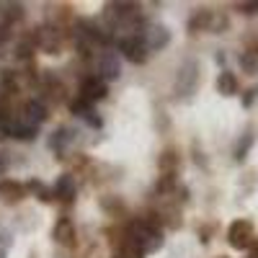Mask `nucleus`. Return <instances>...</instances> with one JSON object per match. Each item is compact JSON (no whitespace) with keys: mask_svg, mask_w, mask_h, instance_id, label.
Returning <instances> with one entry per match:
<instances>
[{"mask_svg":"<svg viewBox=\"0 0 258 258\" xmlns=\"http://www.w3.org/2000/svg\"><path fill=\"white\" fill-rule=\"evenodd\" d=\"M176 165H178V158H176L173 150H170V153H163V158H160V170L163 173H176Z\"/></svg>","mask_w":258,"mask_h":258,"instance_id":"nucleus-16","label":"nucleus"},{"mask_svg":"<svg viewBox=\"0 0 258 258\" xmlns=\"http://www.w3.org/2000/svg\"><path fill=\"white\" fill-rule=\"evenodd\" d=\"M36 199H39V202H47V204H49V202L54 199V194H52L49 188H39V194H36Z\"/></svg>","mask_w":258,"mask_h":258,"instance_id":"nucleus-21","label":"nucleus"},{"mask_svg":"<svg viewBox=\"0 0 258 258\" xmlns=\"http://www.w3.org/2000/svg\"><path fill=\"white\" fill-rule=\"evenodd\" d=\"M3 16L8 21H18V18H24V6H18V3H8L3 6Z\"/></svg>","mask_w":258,"mask_h":258,"instance_id":"nucleus-19","label":"nucleus"},{"mask_svg":"<svg viewBox=\"0 0 258 258\" xmlns=\"http://www.w3.org/2000/svg\"><path fill=\"white\" fill-rule=\"evenodd\" d=\"M197 62H186L183 68H181V75H178V83H176V93L178 96H186L194 91V85H197Z\"/></svg>","mask_w":258,"mask_h":258,"instance_id":"nucleus-7","label":"nucleus"},{"mask_svg":"<svg viewBox=\"0 0 258 258\" xmlns=\"http://www.w3.org/2000/svg\"><path fill=\"white\" fill-rule=\"evenodd\" d=\"M121 75V59L116 52H106L98 62V78L103 83H111V80H119Z\"/></svg>","mask_w":258,"mask_h":258,"instance_id":"nucleus-6","label":"nucleus"},{"mask_svg":"<svg viewBox=\"0 0 258 258\" xmlns=\"http://www.w3.org/2000/svg\"><path fill=\"white\" fill-rule=\"evenodd\" d=\"M0 197H3L6 202H21L26 197V186L13 181V178H3L0 181Z\"/></svg>","mask_w":258,"mask_h":258,"instance_id":"nucleus-12","label":"nucleus"},{"mask_svg":"<svg viewBox=\"0 0 258 258\" xmlns=\"http://www.w3.org/2000/svg\"><path fill=\"white\" fill-rule=\"evenodd\" d=\"M114 258H121V255H114Z\"/></svg>","mask_w":258,"mask_h":258,"instance_id":"nucleus-24","label":"nucleus"},{"mask_svg":"<svg viewBox=\"0 0 258 258\" xmlns=\"http://www.w3.org/2000/svg\"><path fill=\"white\" fill-rule=\"evenodd\" d=\"M52 194H54L57 199H62V202H73V199H75V194H78V183H75V178H73L70 173H62V176L57 178Z\"/></svg>","mask_w":258,"mask_h":258,"instance_id":"nucleus-10","label":"nucleus"},{"mask_svg":"<svg viewBox=\"0 0 258 258\" xmlns=\"http://www.w3.org/2000/svg\"><path fill=\"white\" fill-rule=\"evenodd\" d=\"M119 52L135 64H142L147 59V47L142 41V34H126L121 41H119Z\"/></svg>","mask_w":258,"mask_h":258,"instance_id":"nucleus-2","label":"nucleus"},{"mask_svg":"<svg viewBox=\"0 0 258 258\" xmlns=\"http://www.w3.org/2000/svg\"><path fill=\"white\" fill-rule=\"evenodd\" d=\"M238 8H240L243 13H255V11H258V3H238Z\"/></svg>","mask_w":258,"mask_h":258,"instance_id":"nucleus-22","label":"nucleus"},{"mask_svg":"<svg viewBox=\"0 0 258 258\" xmlns=\"http://www.w3.org/2000/svg\"><path fill=\"white\" fill-rule=\"evenodd\" d=\"M227 240L232 248H238V250H245L255 243L253 238V225L248 220H238V222H232L230 225V232H227Z\"/></svg>","mask_w":258,"mask_h":258,"instance_id":"nucleus-3","label":"nucleus"},{"mask_svg":"<svg viewBox=\"0 0 258 258\" xmlns=\"http://www.w3.org/2000/svg\"><path fill=\"white\" fill-rule=\"evenodd\" d=\"M109 96V83H103L98 75H91L80 83V98L88 101V103H96V101H103Z\"/></svg>","mask_w":258,"mask_h":258,"instance_id":"nucleus-4","label":"nucleus"},{"mask_svg":"<svg viewBox=\"0 0 258 258\" xmlns=\"http://www.w3.org/2000/svg\"><path fill=\"white\" fill-rule=\"evenodd\" d=\"M142 41H145V47L147 49H153V52H160L168 41H170V31L160 24H153V26H145L142 29Z\"/></svg>","mask_w":258,"mask_h":258,"instance_id":"nucleus-5","label":"nucleus"},{"mask_svg":"<svg viewBox=\"0 0 258 258\" xmlns=\"http://www.w3.org/2000/svg\"><path fill=\"white\" fill-rule=\"evenodd\" d=\"M36 135H39V126H29V124H24V121H16L13 129H11V137H16V140H21V142H34Z\"/></svg>","mask_w":258,"mask_h":258,"instance_id":"nucleus-14","label":"nucleus"},{"mask_svg":"<svg viewBox=\"0 0 258 258\" xmlns=\"http://www.w3.org/2000/svg\"><path fill=\"white\" fill-rule=\"evenodd\" d=\"M34 41H36V47L44 49L47 54H59V49H62V31L57 26H52V24L39 26L34 31Z\"/></svg>","mask_w":258,"mask_h":258,"instance_id":"nucleus-1","label":"nucleus"},{"mask_svg":"<svg viewBox=\"0 0 258 258\" xmlns=\"http://www.w3.org/2000/svg\"><path fill=\"white\" fill-rule=\"evenodd\" d=\"M34 49H36V41H34V36H31V39L21 41V44L16 47V57H18V59H29V57L34 54Z\"/></svg>","mask_w":258,"mask_h":258,"instance_id":"nucleus-17","label":"nucleus"},{"mask_svg":"<svg viewBox=\"0 0 258 258\" xmlns=\"http://www.w3.org/2000/svg\"><path fill=\"white\" fill-rule=\"evenodd\" d=\"M73 129L70 126H57L54 129V132L49 135V140H47V145H49V150H52V153H64V147H68L70 142H73Z\"/></svg>","mask_w":258,"mask_h":258,"instance_id":"nucleus-11","label":"nucleus"},{"mask_svg":"<svg viewBox=\"0 0 258 258\" xmlns=\"http://www.w3.org/2000/svg\"><path fill=\"white\" fill-rule=\"evenodd\" d=\"M240 64H243V70H245V73H253V70L258 68V57H255V54H253V57H250V54H243Z\"/></svg>","mask_w":258,"mask_h":258,"instance_id":"nucleus-20","label":"nucleus"},{"mask_svg":"<svg viewBox=\"0 0 258 258\" xmlns=\"http://www.w3.org/2000/svg\"><path fill=\"white\" fill-rule=\"evenodd\" d=\"M212 24H214V13L212 11H199L188 21V29L191 31H212Z\"/></svg>","mask_w":258,"mask_h":258,"instance_id":"nucleus-13","label":"nucleus"},{"mask_svg":"<svg viewBox=\"0 0 258 258\" xmlns=\"http://www.w3.org/2000/svg\"><path fill=\"white\" fill-rule=\"evenodd\" d=\"M235 88H238V80H235V75H232L230 70L220 73V78H217V91L225 93V96H230V93H235Z\"/></svg>","mask_w":258,"mask_h":258,"instance_id":"nucleus-15","label":"nucleus"},{"mask_svg":"<svg viewBox=\"0 0 258 258\" xmlns=\"http://www.w3.org/2000/svg\"><path fill=\"white\" fill-rule=\"evenodd\" d=\"M250 255H253V258H258V240L253 243V250H250Z\"/></svg>","mask_w":258,"mask_h":258,"instance_id":"nucleus-23","label":"nucleus"},{"mask_svg":"<svg viewBox=\"0 0 258 258\" xmlns=\"http://www.w3.org/2000/svg\"><path fill=\"white\" fill-rule=\"evenodd\" d=\"M47 106L41 103V101H29L24 106V116H21V121L29 124V126H39L41 121H47Z\"/></svg>","mask_w":258,"mask_h":258,"instance_id":"nucleus-9","label":"nucleus"},{"mask_svg":"<svg viewBox=\"0 0 258 258\" xmlns=\"http://www.w3.org/2000/svg\"><path fill=\"white\" fill-rule=\"evenodd\" d=\"M173 186H176V173H163L160 181H158V186H155V191L158 194H165V191H170Z\"/></svg>","mask_w":258,"mask_h":258,"instance_id":"nucleus-18","label":"nucleus"},{"mask_svg":"<svg viewBox=\"0 0 258 258\" xmlns=\"http://www.w3.org/2000/svg\"><path fill=\"white\" fill-rule=\"evenodd\" d=\"M52 238H54V243H59V245H64V248H73V245H75V225H73L68 217L57 220V225H54V230H52Z\"/></svg>","mask_w":258,"mask_h":258,"instance_id":"nucleus-8","label":"nucleus"}]
</instances>
